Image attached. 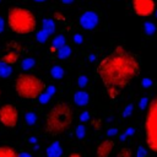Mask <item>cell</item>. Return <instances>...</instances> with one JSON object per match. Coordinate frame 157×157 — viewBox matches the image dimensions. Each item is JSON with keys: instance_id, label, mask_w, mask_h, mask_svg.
<instances>
[{"instance_id": "cell-14", "label": "cell", "mask_w": 157, "mask_h": 157, "mask_svg": "<svg viewBox=\"0 0 157 157\" xmlns=\"http://www.w3.org/2000/svg\"><path fill=\"white\" fill-rule=\"evenodd\" d=\"M17 152L13 147L10 146H0V157H17Z\"/></svg>"}, {"instance_id": "cell-5", "label": "cell", "mask_w": 157, "mask_h": 157, "mask_svg": "<svg viewBox=\"0 0 157 157\" xmlns=\"http://www.w3.org/2000/svg\"><path fill=\"white\" fill-rule=\"evenodd\" d=\"M144 128L147 147L157 153V97L153 98L147 107Z\"/></svg>"}, {"instance_id": "cell-40", "label": "cell", "mask_w": 157, "mask_h": 157, "mask_svg": "<svg viewBox=\"0 0 157 157\" xmlns=\"http://www.w3.org/2000/svg\"><path fill=\"white\" fill-rule=\"evenodd\" d=\"M90 60L93 61V60H94V55H90Z\"/></svg>"}, {"instance_id": "cell-32", "label": "cell", "mask_w": 157, "mask_h": 157, "mask_svg": "<svg viewBox=\"0 0 157 157\" xmlns=\"http://www.w3.org/2000/svg\"><path fill=\"white\" fill-rule=\"evenodd\" d=\"M45 92L52 97V96L54 94V92H55V87H54V86H48V87L45 88Z\"/></svg>"}, {"instance_id": "cell-26", "label": "cell", "mask_w": 157, "mask_h": 157, "mask_svg": "<svg viewBox=\"0 0 157 157\" xmlns=\"http://www.w3.org/2000/svg\"><path fill=\"white\" fill-rule=\"evenodd\" d=\"M37 99H38V102H39V103H42V104H45L47 102H49V99H50V96H49V94H48V93L44 91V92H43V93H42V94H40V96L37 98Z\"/></svg>"}, {"instance_id": "cell-12", "label": "cell", "mask_w": 157, "mask_h": 157, "mask_svg": "<svg viewBox=\"0 0 157 157\" xmlns=\"http://www.w3.org/2000/svg\"><path fill=\"white\" fill-rule=\"evenodd\" d=\"M42 29L45 31L49 36L53 34L54 31H55V23H54V21L52 18H44L42 21Z\"/></svg>"}, {"instance_id": "cell-23", "label": "cell", "mask_w": 157, "mask_h": 157, "mask_svg": "<svg viewBox=\"0 0 157 157\" xmlns=\"http://www.w3.org/2000/svg\"><path fill=\"white\" fill-rule=\"evenodd\" d=\"M48 38H49V34H48L45 31H43V29H40L39 32H37V34H36V39H37L39 43H44Z\"/></svg>"}, {"instance_id": "cell-19", "label": "cell", "mask_w": 157, "mask_h": 157, "mask_svg": "<svg viewBox=\"0 0 157 157\" xmlns=\"http://www.w3.org/2000/svg\"><path fill=\"white\" fill-rule=\"evenodd\" d=\"M34 65H36V61H34L33 58H26V59H23L22 63H21V66H22V69H23L25 71L33 69Z\"/></svg>"}, {"instance_id": "cell-35", "label": "cell", "mask_w": 157, "mask_h": 157, "mask_svg": "<svg viewBox=\"0 0 157 157\" xmlns=\"http://www.w3.org/2000/svg\"><path fill=\"white\" fill-rule=\"evenodd\" d=\"M17 157H32V155L31 153H28V152H20L18 155H17Z\"/></svg>"}, {"instance_id": "cell-36", "label": "cell", "mask_w": 157, "mask_h": 157, "mask_svg": "<svg viewBox=\"0 0 157 157\" xmlns=\"http://www.w3.org/2000/svg\"><path fill=\"white\" fill-rule=\"evenodd\" d=\"M4 28H5V22H4V18H2V17H0V33H2Z\"/></svg>"}, {"instance_id": "cell-37", "label": "cell", "mask_w": 157, "mask_h": 157, "mask_svg": "<svg viewBox=\"0 0 157 157\" xmlns=\"http://www.w3.org/2000/svg\"><path fill=\"white\" fill-rule=\"evenodd\" d=\"M67 157H82V155L78 153V152H72V153H70Z\"/></svg>"}, {"instance_id": "cell-3", "label": "cell", "mask_w": 157, "mask_h": 157, "mask_svg": "<svg viewBox=\"0 0 157 157\" xmlns=\"http://www.w3.org/2000/svg\"><path fill=\"white\" fill-rule=\"evenodd\" d=\"M7 25L16 34H29L37 28V20L33 12L26 7H11L7 12Z\"/></svg>"}, {"instance_id": "cell-34", "label": "cell", "mask_w": 157, "mask_h": 157, "mask_svg": "<svg viewBox=\"0 0 157 157\" xmlns=\"http://www.w3.org/2000/svg\"><path fill=\"white\" fill-rule=\"evenodd\" d=\"M146 104H147V98L145 97V98H142V99H141V102H140V108H141V109H144V108L146 107Z\"/></svg>"}, {"instance_id": "cell-25", "label": "cell", "mask_w": 157, "mask_h": 157, "mask_svg": "<svg viewBox=\"0 0 157 157\" xmlns=\"http://www.w3.org/2000/svg\"><path fill=\"white\" fill-rule=\"evenodd\" d=\"M87 83H88V77H87V76H85V75H80V76H78V78H77V85H78V87L83 88Z\"/></svg>"}, {"instance_id": "cell-15", "label": "cell", "mask_w": 157, "mask_h": 157, "mask_svg": "<svg viewBox=\"0 0 157 157\" xmlns=\"http://www.w3.org/2000/svg\"><path fill=\"white\" fill-rule=\"evenodd\" d=\"M64 45H65V37L61 36V34H59V36H56V37L53 39L52 50H53V52H54V50H58V49H60V48L64 47Z\"/></svg>"}, {"instance_id": "cell-30", "label": "cell", "mask_w": 157, "mask_h": 157, "mask_svg": "<svg viewBox=\"0 0 157 157\" xmlns=\"http://www.w3.org/2000/svg\"><path fill=\"white\" fill-rule=\"evenodd\" d=\"M141 83H142V86H144V87H146V88H147V87H150V86L152 85V81H151L150 78L145 77V78H142V82H141Z\"/></svg>"}, {"instance_id": "cell-11", "label": "cell", "mask_w": 157, "mask_h": 157, "mask_svg": "<svg viewBox=\"0 0 157 157\" xmlns=\"http://www.w3.org/2000/svg\"><path fill=\"white\" fill-rule=\"evenodd\" d=\"M74 102L78 107H86L90 102V94L83 90H78L74 93Z\"/></svg>"}, {"instance_id": "cell-33", "label": "cell", "mask_w": 157, "mask_h": 157, "mask_svg": "<svg viewBox=\"0 0 157 157\" xmlns=\"http://www.w3.org/2000/svg\"><path fill=\"white\" fill-rule=\"evenodd\" d=\"M74 42L76 44H81L82 43V36L81 34H75L74 36Z\"/></svg>"}, {"instance_id": "cell-10", "label": "cell", "mask_w": 157, "mask_h": 157, "mask_svg": "<svg viewBox=\"0 0 157 157\" xmlns=\"http://www.w3.org/2000/svg\"><path fill=\"white\" fill-rule=\"evenodd\" d=\"M47 157H61L63 153H64V150H63V146L59 141H53L49 144V146L47 147Z\"/></svg>"}, {"instance_id": "cell-21", "label": "cell", "mask_w": 157, "mask_h": 157, "mask_svg": "<svg viewBox=\"0 0 157 157\" xmlns=\"http://www.w3.org/2000/svg\"><path fill=\"white\" fill-rule=\"evenodd\" d=\"M117 157H132V151L130 147H121L117 153Z\"/></svg>"}, {"instance_id": "cell-20", "label": "cell", "mask_w": 157, "mask_h": 157, "mask_svg": "<svg viewBox=\"0 0 157 157\" xmlns=\"http://www.w3.org/2000/svg\"><path fill=\"white\" fill-rule=\"evenodd\" d=\"M144 31L147 36H152L156 32V26L152 22H145L144 23Z\"/></svg>"}, {"instance_id": "cell-8", "label": "cell", "mask_w": 157, "mask_h": 157, "mask_svg": "<svg viewBox=\"0 0 157 157\" xmlns=\"http://www.w3.org/2000/svg\"><path fill=\"white\" fill-rule=\"evenodd\" d=\"M98 22H99V17H98V15H97L94 11H92V10L85 11V12L80 16V18H78V25H80L83 29H87V31L94 29V28L97 27Z\"/></svg>"}, {"instance_id": "cell-17", "label": "cell", "mask_w": 157, "mask_h": 157, "mask_svg": "<svg viewBox=\"0 0 157 157\" xmlns=\"http://www.w3.org/2000/svg\"><path fill=\"white\" fill-rule=\"evenodd\" d=\"M56 55H58L59 59H66V58H69L71 55V47L65 44L64 47H61L60 49L56 50Z\"/></svg>"}, {"instance_id": "cell-28", "label": "cell", "mask_w": 157, "mask_h": 157, "mask_svg": "<svg viewBox=\"0 0 157 157\" xmlns=\"http://www.w3.org/2000/svg\"><path fill=\"white\" fill-rule=\"evenodd\" d=\"M88 119H90V113H88V112H86V110H85V112H82V113H81V115H80V121H82V123H83V121H87Z\"/></svg>"}, {"instance_id": "cell-42", "label": "cell", "mask_w": 157, "mask_h": 157, "mask_svg": "<svg viewBox=\"0 0 157 157\" xmlns=\"http://www.w3.org/2000/svg\"><path fill=\"white\" fill-rule=\"evenodd\" d=\"M0 1H1V0H0Z\"/></svg>"}, {"instance_id": "cell-22", "label": "cell", "mask_w": 157, "mask_h": 157, "mask_svg": "<svg viewBox=\"0 0 157 157\" xmlns=\"http://www.w3.org/2000/svg\"><path fill=\"white\" fill-rule=\"evenodd\" d=\"M75 134H76V137L77 139H80V140L83 139L85 135H86V128H85V125H82V124L77 125L76 129H75Z\"/></svg>"}, {"instance_id": "cell-38", "label": "cell", "mask_w": 157, "mask_h": 157, "mask_svg": "<svg viewBox=\"0 0 157 157\" xmlns=\"http://www.w3.org/2000/svg\"><path fill=\"white\" fill-rule=\"evenodd\" d=\"M61 2H63V4H72L74 0H61Z\"/></svg>"}, {"instance_id": "cell-9", "label": "cell", "mask_w": 157, "mask_h": 157, "mask_svg": "<svg viewBox=\"0 0 157 157\" xmlns=\"http://www.w3.org/2000/svg\"><path fill=\"white\" fill-rule=\"evenodd\" d=\"M115 147V142L112 139L103 140L96 148V157H109Z\"/></svg>"}, {"instance_id": "cell-16", "label": "cell", "mask_w": 157, "mask_h": 157, "mask_svg": "<svg viewBox=\"0 0 157 157\" xmlns=\"http://www.w3.org/2000/svg\"><path fill=\"white\" fill-rule=\"evenodd\" d=\"M12 74V69L10 65L2 63L0 60V78H6Z\"/></svg>"}, {"instance_id": "cell-27", "label": "cell", "mask_w": 157, "mask_h": 157, "mask_svg": "<svg viewBox=\"0 0 157 157\" xmlns=\"http://www.w3.org/2000/svg\"><path fill=\"white\" fill-rule=\"evenodd\" d=\"M132 108H134V107H132V104H128V105L125 107V109H124L123 114H121V115H123V118H126L128 115H130V114H131V112H132Z\"/></svg>"}, {"instance_id": "cell-1", "label": "cell", "mask_w": 157, "mask_h": 157, "mask_svg": "<svg viewBox=\"0 0 157 157\" xmlns=\"http://www.w3.org/2000/svg\"><path fill=\"white\" fill-rule=\"evenodd\" d=\"M96 72L108 96L114 99L139 75L140 60L137 55L118 45L99 60Z\"/></svg>"}, {"instance_id": "cell-39", "label": "cell", "mask_w": 157, "mask_h": 157, "mask_svg": "<svg viewBox=\"0 0 157 157\" xmlns=\"http://www.w3.org/2000/svg\"><path fill=\"white\" fill-rule=\"evenodd\" d=\"M29 142H36V137H31L29 139Z\"/></svg>"}, {"instance_id": "cell-41", "label": "cell", "mask_w": 157, "mask_h": 157, "mask_svg": "<svg viewBox=\"0 0 157 157\" xmlns=\"http://www.w3.org/2000/svg\"><path fill=\"white\" fill-rule=\"evenodd\" d=\"M34 1H37V2H43V1H45V0H34Z\"/></svg>"}, {"instance_id": "cell-18", "label": "cell", "mask_w": 157, "mask_h": 157, "mask_svg": "<svg viewBox=\"0 0 157 157\" xmlns=\"http://www.w3.org/2000/svg\"><path fill=\"white\" fill-rule=\"evenodd\" d=\"M50 75H52V77L55 78V80H61L63 76H64V69H63L61 66H59V65H55V66L52 67Z\"/></svg>"}, {"instance_id": "cell-6", "label": "cell", "mask_w": 157, "mask_h": 157, "mask_svg": "<svg viewBox=\"0 0 157 157\" xmlns=\"http://www.w3.org/2000/svg\"><path fill=\"white\" fill-rule=\"evenodd\" d=\"M0 123L5 128H15L18 123V110L17 108L11 104L6 103L0 107Z\"/></svg>"}, {"instance_id": "cell-24", "label": "cell", "mask_w": 157, "mask_h": 157, "mask_svg": "<svg viewBox=\"0 0 157 157\" xmlns=\"http://www.w3.org/2000/svg\"><path fill=\"white\" fill-rule=\"evenodd\" d=\"M25 120H26L27 124L33 125V124L37 121V115H36L33 112H28V113H26V115H25Z\"/></svg>"}, {"instance_id": "cell-29", "label": "cell", "mask_w": 157, "mask_h": 157, "mask_svg": "<svg viewBox=\"0 0 157 157\" xmlns=\"http://www.w3.org/2000/svg\"><path fill=\"white\" fill-rule=\"evenodd\" d=\"M136 157H146V151L144 147H139L136 151Z\"/></svg>"}, {"instance_id": "cell-7", "label": "cell", "mask_w": 157, "mask_h": 157, "mask_svg": "<svg viewBox=\"0 0 157 157\" xmlns=\"http://www.w3.org/2000/svg\"><path fill=\"white\" fill-rule=\"evenodd\" d=\"M134 12L140 17H148L156 11L155 0H131Z\"/></svg>"}, {"instance_id": "cell-13", "label": "cell", "mask_w": 157, "mask_h": 157, "mask_svg": "<svg viewBox=\"0 0 157 157\" xmlns=\"http://www.w3.org/2000/svg\"><path fill=\"white\" fill-rule=\"evenodd\" d=\"M17 59H18V55H17L15 52H10V53H7V54L2 55L1 61L11 66V65H13V64H16V63H17Z\"/></svg>"}, {"instance_id": "cell-31", "label": "cell", "mask_w": 157, "mask_h": 157, "mask_svg": "<svg viewBox=\"0 0 157 157\" xmlns=\"http://www.w3.org/2000/svg\"><path fill=\"white\" fill-rule=\"evenodd\" d=\"M117 134H118V129H117V128H112V129H109V130L107 131V136H108V137L114 136V135H117Z\"/></svg>"}, {"instance_id": "cell-4", "label": "cell", "mask_w": 157, "mask_h": 157, "mask_svg": "<svg viewBox=\"0 0 157 157\" xmlns=\"http://www.w3.org/2000/svg\"><path fill=\"white\" fill-rule=\"evenodd\" d=\"M13 87L23 99H37L47 88L44 81L32 74H20L15 80Z\"/></svg>"}, {"instance_id": "cell-2", "label": "cell", "mask_w": 157, "mask_h": 157, "mask_svg": "<svg viewBox=\"0 0 157 157\" xmlns=\"http://www.w3.org/2000/svg\"><path fill=\"white\" fill-rule=\"evenodd\" d=\"M74 121V112L70 104L59 102L45 114L44 129L50 135H59L66 131Z\"/></svg>"}]
</instances>
